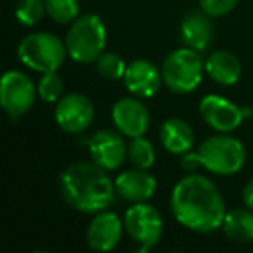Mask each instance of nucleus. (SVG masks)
Masks as SVG:
<instances>
[{"mask_svg":"<svg viewBox=\"0 0 253 253\" xmlns=\"http://www.w3.org/2000/svg\"><path fill=\"white\" fill-rule=\"evenodd\" d=\"M45 9L49 18L61 25L73 23L80 16L78 0H45Z\"/></svg>","mask_w":253,"mask_h":253,"instance_id":"21","label":"nucleus"},{"mask_svg":"<svg viewBox=\"0 0 253 253\" xmlns=\"http://www.w3.org/2000/svg\"><path fill=\"white\" fill-rule=\"evenodd\" d=\"M97 71L102 78L106 80H120V78L125 77V63L123 59L115 52H102L101 56L97 57Z\"/></svg>","mask_w":253,"mask_h":253,"instance_id":"23","label":"nucleus"},{"mask_svg":"<svg viewBox=\"0 0 253 253\" xmlns=\"http://www.w3.org/2000/svg\"><path fill=\"white\" fill-rule=\"evenodd\" d=\"M222 231L232 241H253V210L246 207L227 211L222 222Z\"/></svg>","mask_w":253,"mask_h":253,"instance_id":"19","label":"nucleus"},{"mask_svg":"<svg viewBox=\"0 0 253 253\" xmlns=\"http://www.w3.org/2000/svg\"><path fill=\"white\" fill-rule=\"evenodd\" d=\"M205 71L215 84L231 87L241 77V63L234 54L227 52V50H217V52L210 54V57L207 59Z\"/></svg>","mask_w":253,"mask_h":253,"instance_id":"18","label":"nucleus"},{"mask_svg":"<svg viewBox=\"0 0 253 253\" xmlns=\"http://www.w3.org/2000/svg\"><path fill=\"white\" fill-rule=\"evenodd\" d=\"M115 189L120 198L130 203H142L156 193V179L144 169L122 172L115 180Z\"/></svg>","mask_w":253,"mask_h":253,"instance_id":"15","label":"nucleus"},{"mask_svg":"<svg viewBox=\"0 0 253 253\" xmlns=\"http://www.w3.org/2000/svg\"><path fill=\"white\" fill-rule=\"evenodd\" d=\"M123 222L111 211H97L87 229V245L94 252H109L120 243Z\"/></svg>","mask_w":253,"mask_h":253,"instance_id":"13","label":"nucleus"},{"mask_svg":"<svg viewBox=\"0 0 253 253\" xmlns=\"http://www.w3.org/2000/svg\"><path fill=\"white\" fill-rule=\"evenodd\" d=\"M200 115L207 125H210L213 130L220 132V134L236 130L245 120L239 106L232 104L231 101H227L225 97H220L217 94L205 95L201 99Z\"/></svg>","mask_w":253,"mask_h":253,"instance_id":"10","label":"nucleus"},{"mask_svg":"<svg viewBox=\"0 0 253 253\" xmlns=\"http://www.w3.org/2000/svg\"><path fill=\"white\" fill-rule=\"evenodd\" d=\"M94 104L84 94H68L57 101L54 118L61 130L80 134L94 122Z\"/></svg>","mask_w":253,"mask_h":253,"instance_id":"9","label":"nucleus"},{"mask_svg":"<svg viewBox=\"0 0 253 253\" xmlns=\"http://www.w3.org/2000/svg\"><path fill=\"white\" fill-rule=\"evenodd\" d=\"M179 39L184 47H189L196 52H205L213 40V25L210 16L207 12L196 11L186 14L180 23Z\"/></svg>","mask_w":253,"mask_h":253,"instance_id":"16","label":"nucleus"},{"mask_svg":"<svg viewBox=\"0 0 253 253\" xmlns=\"http://www.w3.org/2000/svg\"><path fill=\"white\" fill-rule=\"evenodd\" d=\"M200 167H203L201 165V160H200V155H198V151L196 153H184L182 155V158H180V169L184 170V172H187V173H194L196 172Z\"/></svg>","mask_w":253,"mask_h":253,"instance_id":"26","label":"nucleus"},{"mask_svg":"<svg viewBox=\"0 0 253 253\" xmlns=\"http://www.w3.org/2000/svg\"><path fill=\"white\" fill-rule=\"evenodd\" d=\"M63 78L56 73V71H50V73H43V77L40 78L39 87H37V92L42 97V101L45 102H56L61 99L63 95Z\"/></svg>","mask_w":253,"mask_h":253,"instance_id":"24","label":"nucleus"},{"mask_svg":"<svg viewBox=\"0 0 253 253\" xmlns=\"http://www.w3.org/2000/svg\"><path fill=\"white\" fill-rule=\"evenodd\" d=\"M125 87L137 97H153L162 87V71L146 59L132 61L125 70Z\"/></svg>","mask_w":253,"mask_h":253,"instance_id":"14","label":"nucleus"},{"mask_svg":"<svg viewBox=\"0 0 253 253\" xmlns=\"http://www.w3.org/2000/svg\"><path fill=\"white\" fill-rule=\"evenodd\" d=\"M241 111H243V116H245V118L252 116V109H250V108H241Z\"/></svg>","mask_w":253,"mask_h":253,"instance_id":"28","label":"nucleus"},{"mask_svg":"<svg viewBox=\"0 0 253 253\" xmlns=\"http://www.w3.org/2000/svg\"><path fill=\"white\" fill-rule=\"evenodd\" d=\"M108 170L94 162H78L64 169L57 180L64 203L82 213L102 211L115 200V182Z\"/></svg>","mask_w":253,"mask_h":253,"instance_id":"2","label":"nucleus"},{"mask_svg":"<svg viewBox=\"0 0 253 253\" xmlns=\"http://www.w3.org/2000/svg\"><path fill=\"white\" fill-rule=\"evenodd\" d=\"M160 141L163 148L172 155H180L191 151L194 144V132L187 122L180 118H169L160 128Z\"/></svg>","mask_w":253,"mask_h":253,"instance_id":"17","label":"nucleus"},{"mask_svg":"<svg viewBox=\"0 0 253 253\" xmlns=\"http://www.w3.org/2000/svg\"><path fill=\"white\" fill-rule=\"evenodd\" d=\"M39 94L32 78L23 71L11 70L4 73L0 84V104L12 120H18L32 109Z\"/></svg>","mask_w":253,"mask_h":253,"instance_id":"7","label":"nucleus"},{"mask_svg":"<svg viewBox=\"0 0 253 253\" xmlns=\"http://www.w3.org/2000/svg\"><path fill=\"white\" fill-rule=\"evenodd\" d=\"M113 123L118 132L126 137H141L149 128V113L139 99L125 97L113 106Z\"/></svg>","mask_w":253,"mask_h":253,"instance_id":"11","label":"nucleus"},{"mask_svg":"<svg viewBox=\"0 0 253 253\" xmlns=\"http://www.w3.org/2000/svg\"><path fill=\"white\" fill-rule=\"evenodd\" d=\"M126 153H128V160L132 162V165L135 169H151L153 163H155V148L153 144L141 137H134L130 141V144L126 146Z\"/></svg>","mask_w":253,"mask_h":253,"instance_id":"20","label":"nucleus"},{"mask_svg":"<svg viewBox=\"0 0 253 253\" xmlns=\"http://www.w3.org/2000/svg\"><path fill=\"white\" fill-rule=\"evenodd\" d=\"M170 208L180 225L200 234L222 227L227 213L217 186L198 173H189L175 184L170 196Z\"/></svg>","mask_w":253,"mask_h":253,"instance_id":"1","label":"nucleus"},{"mask_svg":"<svg viewBox=\"0 0 253 253\" xmlns=\"http://www.w3.org/2000/svg\"><path fill=\"white\" fill-rule=\"evenodd\" d=\"M66 43L45 32L30 33L19 42L18 56L25 66L40 73L57 71L66 59Z\"/></svg>","mask_w":253,"mask_h":253,"instance_id":"4","label":"nucleus"},{"mask_svg":"<svg viewBox=\"0 0 253 253\" xmlns=\"http://www.w3.org/2000/svg\"><path fill=\"white\" fill-rule=\"evenodd\" d=\"M205 63L200 52L180 47L167 56L162 66V77L165 85L175 94H189L203 80Z\"/></svg>","mask_w":253,"mask_h":253,"instance_id":"5","label":"nucleus"},{"mask_svg":"<svg viewBox=\"0 0 253 253\" xmlns=\"http://www.w3.org/2000/svg\"><path fill=\"white\" fill-rule=\"evenodd\" d=\"M45 12V0H18L14 9L18 21L25 26H33L40 23Z\"/></svg>","mask_w":253,"mask_h":253,"instance_id":"22","label":"nucleus"},{"mask_svg":"<svg viewBox=\"0 0 253 253\" xmlns=\"http://www.w3.org/2000/svg\"><path fill=\"white\" fill-rule=\"evenodd\" d=\"M125 231L142 250H148L162 239L163 218L160 211L146 201L134 203L125 213Z\"/></svg>","mask_w":253,"mask_h":253,"instance_id":"8","label":"nucleus"},{"mask_svg":"<svg viewBox=\"0 0 253 253\" xmlns=\"http://www.w3.org/2000/svg\"><path fill=\"white\" fill-rule=\"evenodd\" d=\"M88 151L94 163L102 167L104 170H116L123 165L125 156H128L125 142L120 134L115 130H99L90 137Z\"/></svg>","mask_w":253,"mask_h":253,"instance_id":"12","label":"nucleus"},{"mask_svg":"<svg viewBox=\"0 0 253 253\" xmlns=\"http://www.w3.org/2000/svg\"><path fill=\"white\" fill-rule=\"evenodd\" d=\"M68 54L77 63H94L106 45V26L97 14L78 16L66 35Z\"/></svg>","mask_w":253,"mask_h":253,"instance_id":"3","label":"nucleus"},{"mask_svg":"<svg viewBox=\"0 0 253 253\" xmlns=\"http://www.w3.org/2000/svg\"><path fill=\"white\" fill-rule=\"evenodd\" d=\"M239 0H200L201 11L207 12L210 18H220L231 12Z\"/></svg>","mask_w":253,"mask_h":253,"instance_id":"25","label":"nucleus"},{"mask_svg":"<svg viewBox=\"0 0 253 253\" xmlns=\"http://www.w3.org/2000/svg\"><path fill=\"white\" fill-rule=\"evenodd\" d=\"M201 165L217 175H232L243 169L246 162L245 146L231 135H213L198 148Z\"/></svg>","mask_w":253,"mask_h":253,"instance_id":"6","label":"nucleus"},{"mask_svg":"<svg viewBox=\"0 0 253 253\" xmlns=\"http://www.w3.org/2000/svg\"><path fill=\"white\" fill-rule=\"evenodd\" d=\"M243 201L250 210H253V179L248 180V184L243 189Z\"/></svg>","mask_w":253,"mask_h":253,"instance_id":"27","label":"nucleus"}]
</instances>
